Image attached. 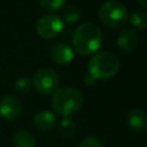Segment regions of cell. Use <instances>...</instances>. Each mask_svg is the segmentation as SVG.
<instances>
[{"instance_id":"obj_6","label":"cell","mask_w":147,"mask_h":147,"mask_svg":"<svg viewBox=\"0 0 147 147\" xmlns=\"http://www.w3.org/2000/svg\"><path fill=\"white\" fill-rule=\"evenodd\" d=\"M63 29L62 20L55 14H45L39 17L36 24L37 33L46 39L56 37Z\"/></svg>"},{"instance_id":"obj_5","label":"cell","mask_w":147,"mask_h":147,"mask_svg":"<svg viewBox=\"0 0 147 147\" xmlns=\"http://www.w3.org/2000/svg\"><path fill=\"white\" fill-rule=\"evenodd\" d=\"M59 75L55 70L51 68H41L39 69L32 78V84L34 88L41 94L53 93L59 85Z\"/></svg>"},{"instance_id":"obj_15","label":"cell","mask_w":147,"mask_h":147,"mask_svg":"<svg viewBox=\"0 0 147 147\" xmlns=\"http://www.w3.org/2000/svg\"><path fill=\"white\" fill-rule=\"evenodd\" d=\"M60 132L64 137H72L76 132V124L70 118H63L60 124Z\"/></svg>"},{"instance_id":"obj_10","label":"cell","mask_w":147,"mask_h":147,"mask_svg":"<svg viewBox=\"0 0 147 147\" xmlns=\"http://www.w3.org/2000/svg\"><path fill=\"white\" fill-rule=\"evenodd\" d=\"M117 46L124 52H132L138 46V37L137 33L131 29H124L117 37Z\"/></svg>"},{"instance_id":"obj_7","label":"cell","mask_w":147,"mask_h":147,"mask_svg":"<svg viewBox=\"0 0 147 147\" xmlns=\"http://www.w3.org/2000/svg\"><path fill=\"white\" fill-rule=\"evenodd\" d=\"M22 111L21 101L14 95H5L0 100V116L7 121L16 119Z\"/></svg>"},{"instance_id":"obj_16","label":"cell","mask_w":147,"mask_h":147,"mask_svg":"<svg viewBox=\"0 0 147 147\" xmlns=\"http://www.w3.org/2000/svg\"><path fill=\"white\" fill-rule=\"evenodd\" d=\"M31 85H32V80H30L29 78L26 77H22V78H18L15 84H14V90L18 93V94H25L30 91L31 88Z\"/></svg>"},{"instance_id":"obj_3","label":"cell","mask_w":147,"mask_h":147,"mask_svg":"<svg viewBox=\"0 0 147 147\" xmlns=\"http://www.w3.org/2000/svg\"><path fill=\"white\" fill-rule=\"evenodd\" d=\"M119 69L118 59L109 52H100L92 56L88 63V74L94 79H109Z\"/></svg>"},{"instance_id":"obj_4","label":"cell","mask_w":147,"mask_h":147,"mask_svg":"<svg viewBox=\"0 0 147 147\" xmlns=\"http://www.w3.org/2000/svg\"><path fill=\"white\" fill-rule=\"evenodd\" d=\"M100 21L109 28H119L127 21V11L123 3L116 0L105 1L98 11Z\"/></svg>"},{"instance_id":"obj_17","label":"cell","mask_w":147,"mask_h":147,"mask_svg":"<svg viewBox=\"0 0 147 147\" xmlns=\"http://www.w3.org/2000/svg\"><path fill=\"white\" fill-rule=\"evenodd\" d=\"M37 1L42 8L47 10H57L63 6L65 0H37Z\"/></svg>"},{"instance_id":"obj_9","label":"cell","mask_w":147,"mask_h":147,"mask_svg":"<svg viewBox=\"0 0 147 147\" xmlns=\"http://www.w3.org/2000/svg\"><path fill=\"white\" fill-rule=\"evenodd\" d=\"M126 122L133 132H144L147 129V114L141 109L134 108L129 111Z\"/></svg>"},{"instance_id":"obj_14","label":"cell","mask_w":147,"mask_h":147,"mask_svg":"<svg viewBox=\"0 0 147 147\" xmlns=\"http://www.w3.org/2000/svg\"><path fill=\"white\" fill-rule=\"evenodd\" d=\"M129 20H130V23L138 29H145L147 26V15L142 11L132 13Z\"/></svg>"},{"instance_id":"obj_13","label":"cell","mask_w":147,"mask_h":147,"mask_svg":"<svg viewBox=\"0 0 147 147\" xmlns=\"http://www.w3.org/2000/svg\"><path fill=\"white\" fill-rule=\"evenodd\" d=\"M80 17V9L77 6H68L63 11V20L67 23H76Z\"/></svg>"},{"instance_id":"obj_12","label":"cell","mask_w":147,"mask_h":147,"mask_svg":"<svg viewBox=\"0 0 147 147\" xmlns=\"http://www.w3.org/2000/svg\"><path fill=\"white\" fill-rule=\"evenodd\" d=\"M13 147H36V138L29 131H17L11 138Z\"/></svg>"},{"instance_id":"obj_8","label":"cell","mask_w":147,"mask_h":147,"mask_svg":"<svg viewBox=\"0 0 147 147\" xmlns=\"http://www.w3.org/2000/svg\"><path fill=\"white\" fill-rule=\"evenodd\" d=\"M49 56L52 61L57 64H67L74 59V51L68 44L57 42L51 48Z\"/></svg>"},{"instance_id":"obj_20","label":"cell","mask_w":147,"mask_h":147,"mask_svg":"<svg viewBox=\"0 0 147 147\" xmlns=\"http://www.w3.org/2000/svg\"><path fill=\"white\" fill-rule=\"evenodd\" d=\"M137 2H138V5H139L140 7L147 9V0H137Z\"/></svg>"},{"instance_id":"obj_1","label":"cell","mask_w":147,"mask_h":147,"mask_svg":"<svg viewBox=\"0 0 147 147\" xmlns=\"http://www.w3.org/2000/svg\"><path fill=\"white\" fill-rule=\"evenodd\" d=\"M102 42V32L100 28L92 23L85 22L79 24L74 31L72 45L77 53L88 55L99 49Z\"/></svg>"},{"instance_id":"obj_18","label":"cell","mask_w":147,"mask_h":147,"mask_svg":"<svg viewBox=\"0 0 147 147\" xmlns=\"http://www.w3.org/2000/svg\"><path fill=\"white\" fill-rule=\"evenodd\" d=\"M79 147H103L102 142L95 137H86L79 144Z\"/></svg>"},{"instance_id":"obj_19","label":"cell","mask_w":147,"mask_h":147,"mask_svg":"<svg viewBox=\"0 0 147 147\" xmlns=\"http://www.w3.org/2000/svg\"><path fill=\"white\" fill-rule=\"evenodd\" d=\"M84 80H85V83H86L87 85H93V84H94V82H95V79H94L90 74H87V75L85 76Z\"/></svg>"},{"instance_id":"obj_2","label":"cell","mask_w":147,"mask_h":147,"mask_svg":"<svg viewBox=\"0 0 147 147\" xmlns=\"http://www.w3.org/2000/svg\"><path fill=\"white\" fill-rule=\"evenodd\" d=\"M53 109L63 116L76 113L83 105V94L79 90L70 86L56 88L51 98Z\"/></svg>"},{"instance_id":"obj_11","label":"cell","mask_w":147,"mask_h":147,"mask_svg":"<svg viewBox=\"0 0 147 147\" xmlns=\"http://www.w3.org/2000/svg\"><path fill=\"white\" fill-rule=\"evenodd\" d=\"M33 124H34L36 129H38L39 131L47 132L55 126L56 117L52 111L42 110V111H39L36 114V116L33 118Z\"/></svg>"}]
</instances>
